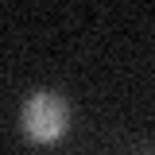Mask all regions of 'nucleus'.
Returning <instances> with one entry per match:
<instances>
[{
	"instance_id": "obj_1",
	"label": "nucleus",
	"mask_w": 155,
	"mask_h": 155,
	"mask_svg": "<svg viewBox=\"0 0 155 155\" xmlns=\"http://www.w3.org/2000/svg\"><path fill=\"white\" fill-rule=\"evenodd\" d=\"M23 128L31 140H58L66 132V101L58 93H35L23 105Z\"/></svg>"
}]
</instances>
